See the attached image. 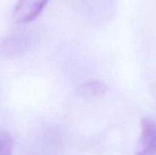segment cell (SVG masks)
Instances as JSON below:
<instances>
[{"instance_id": "obj_1", "label": "cell", "mask_w": 156, "mask_h": 155, "mask_svg": "<svg viewBox=\"0 0 156 155\" xmlns=\"http://www.w3.org/2000/svg\"><path fill=\"white\" fill-rule=\"evenodd\" d=\"M49 0H18L12 16L16 23H28L37 18Z\"/></svg>"}, {"instance_id": "obj_2", "label": "cell", "mask_w": 156, "mask_h": 155, "mask_svg": "<svg viewBox=\"0 0 156 155\" xmlns=\"http://www.w3.org/2000/svg\"><path fill=\"white\" fill-rule=\"evenodd\" d=\"M135 155H156V122L144 118L141 122L139 149Z\"/></svg>"}, {"instance_id": "obj_3", "label": "cell", "mask_w": 156, "mask_h": 155, "mask_svg": "<svg viewBox=\"0 0 156 155\" xmlns=\"http://www.w3.org/2000/svg\"><path fill=\"white\" fill-rule=\"evenodd\" d=\"M28 48V40L22 36L10 37L0 45V53L6 58H16L22 55Z\"/></svg>"}, {"instance_id": "obj_4", "label": "cell", "mask_w": 156, "mask_h": 155, "mask_svg": "<svg viewBox=\"0 0 156 155\" xmlns=\"http://www.w3.org/2000/svg\"><path fill=\"white\" fill-rule=\"evenodd\" d=\"M108 91L105 83L100 80H90L81 84L78 89V93L85 98H95L104 95Z\"/></svg>"}, {"instance_id": "obj_5", "label": "cell", "mask_w": 156, "mask_h": 155, "mask_svg": "<svg viewBox=\"0 0 156 155\" xmlns=\"http://www.w3.org/2000/svg\"><path fill=\"white\" fill-rule=\"evenodd\" d=\"M13 145L12 136L7 132L0 130V155H13Z\"/></svg>"}]
</instances>
